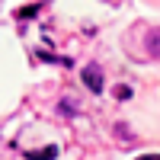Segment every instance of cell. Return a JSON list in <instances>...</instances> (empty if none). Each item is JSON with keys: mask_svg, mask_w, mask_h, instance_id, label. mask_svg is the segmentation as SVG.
<instances>
[{"mask_svg": "<svg viewBox=\"0 0 160 160\" xmlns=\"http://www.w3.org/2000/svg\"><path fill=\"white\" fill-rule=\"evenodd\" d=\"M83 83H87L93 93H99V90H102V74H99V68H96V64H90V68L83 71Z\"/></svg>", "mask_w": 160, "mask_h": 160, "instance_id": "1", "label": "cell"}, {"mask_svg": "<svg viewBox=\"0 0 160 160\" xmlns=\"http://www.w3.org/2000/svg\"><path fill=\"white\" fill-rule=\"evenodd\" d=\"M148 48L154 51V55H160V29H151L148 32Z\"/></svg>", "mask_w": 160, "mask_h": 160, "instance_id": "2", "label": "cell"}, {"mask_svg": "<svg viewBox=\"0 0 160 160\" xmlns=\"http://www.w3.org/2000/svg\"><path fill=\"white\" fill-rule=\"evenodd\" d=\"M138 160H160V154H144V157H138Z\"/></svg>", "mask_w": 160, "mask_h": 160, "instance_id": "3", "label": "cell"}]
</instances>
